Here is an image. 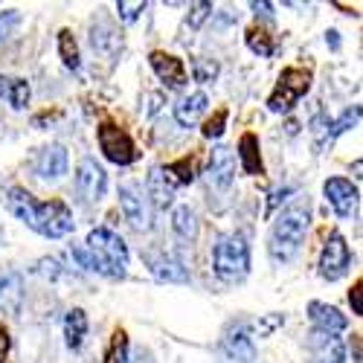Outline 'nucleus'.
Here are the masks:
<instances>
[{"instance_id": "f257e3e1", "label": "nucleus", "mask_w": 363, "mask_h": 363, "mask_svg": "<svg viewBox=\"0 0 363 363\" xmlns=\"http://www.w3.org/2000/svg\"><path fill=\"white\" fill-rule=\"evenodd\" d=\"M9 209L35 233L47 238H65L73 233L76 221L65 201H35L26 189L12 186L9 189Z\"/></svg>"}, {"instance_id": "f03ea898", "label": "nucleus", "mask_w": 363, "mask_h": 363, "mask_svg": "<svg viewBox=\"0 0 363 363\" xmlns=\"http://www.w3.org/2000/svg\"><path fill=\"white\" fill-rule=\"evenodd\" d=\"M311 224V206L308 201H296L288 209H282V216L277 218L274 230H270V241H267V250L274 262H291L299 253L302 238L308 233Z\"/></svg>"}, {"instance_id": "7ed1b4c3", "label": "nucleus", "mask_w": 363, "mask_h": 363, "mask_svg": "<svg viewBox=\"0 0 363 363\" xmlns=\"http://www.w3.org/2000/svg\"><path fill=\"white\" fill-rule=\"evenodd\" d=\"M213 267H216V277L224 279V282L245 279L247 270H250V241H247V235L241 230L224 233L213 247Z\"/></svg>"}, {"instance_id": "20e7f679", "label": "nucleus", "mask_w": 363, "mask_h": 363, "mask_svg": "<svg viewBox=\"0 0 363 363\" xmlns=\"http://www.w3.org/2000/svg\"><path fill=\"white\" fill-rule=\"evenodd\" d=\"M87 253L96 259L99 264V277H111V279H123L128 270V247L125 241L119 238L113 230L108 227H96L87 233Z\"/></svg>"}, {"instance_id": "39448f33", "label": "nucleus", "mask_w": 363, "mask_h": 363, "mask_svg": "<svg viewBox=\"0 0 363 363\" xmlns=\"http://www.w3.org/2000/svg\"><path fill=\"white\" fill-rule=\"evenodd\" d=\"M311 90V70H302V67H285L274 94L267 96V108L274 113H288L302 96Z\"/></svg>"}, {"instance_id": "423d86ee", "label": "nucleus", "mask_w": 363, "mask_h": 363, "mask_svg": "<svg viewBox=\"0 0 363 363\" xmlns=\"http://www.w3.org/2000/svg\"><path fill=\"white\" fill-rule=\"evenodd\" d=\"M96 137H99L102 155H105L111 163H116V166H128V163L137 160L134 140L128 137L125 128H119V125H113V123H102L99 131H96Z\"/></svg>"}, {"instance_id": "0eeeda50", "label": "nucleus", "mask_w": 363, "mask_h": 363, "mask_svg": "<svg viewBox=\"0 0 363 363\" xmlns=\"http://www.w3.org/2000/svg\"><path fill=\"white\" fill-rule=\"evenodd\" d=\"M349 264H352V253H349L346 238L340 233H331L320 256V277L328 282H337L340 277H346Z\"/></svg>"}, {"instance_id": "6e6552de", "label": "nucleus", "mask_w": 363, "mask_h": 363, "mask_svg": "<svg viewBox=\"0 0 363 363\" xmlns=\"http://www.w3.org/2000/svg\"><path fill=\"white\" fill-rule=\"evenodd\" d=\"M76 189H79V195L87 203H96V201L105 198V192H108V174H105V169L94 157H84L79 163V169H76Z\"/></svg>"}, {"instance_id": "1a4fd4ad", "label": "nucleus", "mask_w": 363, "mask_h": 363, "mask_svg": "<svg viewBox=\"0 0 363 363\" xmlns=\"http://www.w3.org/2000/svg\"><path fill=\"white\" fill-rule=\"evenodd\" d=\"M221 360L224 363H253L256 360V346H253V337H250V331L245 323H238L233 325L227 335L221 337Z\"/></svg>"}, {"instance_id": "9d476101", "label": "nucleus", "mask_w": 363, "mask_h": 363, "mask_svg": "<svg viewBox=\"0 0 363 363\" xmlns=\"http://www.w3.org/2000/svg\"><path fill=\"white\" fill-rule=\"evenodd\" d=\"M323 192H325L331 209H335L340 218H349L354 213L357 198H360L357 186L352 184V180H346V177H328L325 184H323Z\"/></svg>"}, {"instance_id": "9b49d317", "label": "nucleus", "mask_w": 363, "mask_h": 363, "mask_svg": "<svg viewBox=\"0 0 363 363\" xmlns=\"http://www.w3.org/2000/svg\"><path fill=\"white\" fill-rule=\"evenodd\" d=\"M119 206H123L125 218L131 221L134 230H151V213H148V203L143 198V192L134 184L119 186Z\"/></svg>"}, {"instance_id": "f8f14e48", "label": "nucleus", "mask_w": 363, "mask_h": 363, "mask_svg": "<svg viewBox=\"0 0 363 363\" xmlns=\"http://www.w3.org/2000/svg\"><path fill=\"white\" fill-rule=\"evenodd\" d=\"M308 354L311 363H343L346 352H343V340L337 335H325V331H311L308 335Z\"/></svg>"}, {"instance_id": "ddd939ff", "label": "nucleus", "mask_w": 363, "mask_h": 363, "mask_svg": "<svg viewBox=\"0 0 363 363\" xmlns=\"http://www.w3.org/2000/svg\"><path fill=\"white\" fill-rule=\"evenodd\" d=\"M148 62H151V67H155V73L163 79L166 87H184L186 84V67H184V62H180L177 55L155 50L148 55Z\"/></svg>"}, {"instance_id": "4468645a", "label": "nucleus", "mask_w": 363, "mask_h": 363, "mask_svg": "<svg viewBox=\"0 0 363 363\" xmlns=\"http://www.w3.org/2000/svg\"><path fill=\"white\" fill-rule=\"evenodd\" d=\"M35 174L47 180H58L67 174V151L62 145H47L35 157Z\"/></svg>"}, {"instance_id": "2eb2a0df", "label": "nucleus", "mask_w": 363, "mask_h": 363, "mask_svg": "<svg viewBox=\"0 0 363 363\" xmlns=\"http://www.w3.org/2000/svg\"><path fill=\"white\" fill-rule=\"evenodd\" d=\"M233 177H235V155L227 145L213 148V155H209V180L216 186L227 189L233 184Z\"/></svg>"}, {"instance_id": "dca6fc26", "label": "nucleus", "mask_w": 363, "mask_h": 363, "mask_svg": "<svg viewBox=\"0 0 363 363\" xmlns=\"http://www.w3.org/2000/svg\"><path fill=\"white\" fill-rule=\"evenodd\" d=\"M23 306V279L15 270H4L0 274V311L18 314Z\"/></svg>"}, {"instance_id": "f3484780", "label": "nucleus", "mask_w": 363, "mask_h": 363, "mask_svg": "<svg viewBox=\"0 0 363 363\" xmlns=\"http://www.w3.org/2000/svg\"><path fill=\"white\" fill-rule=\"evenodd\" d=\"M308 317L317 325V331H325V335H337V331H343L349 325V317L340 314L335 306H325V302H311Z\"/></svg>"}, {"instance_id": "a211bd4d", "label": "nucleus", "mask_w": 363, "mask_h": 363, "mask_svg": "<svg viewBox=\"0 0 363 363\" xmlns=\"http://www.w3.org/2000/svg\"><path fill=\"white\" fill-rule=\"evenodd\" d=\"M145 189H148V198H151V203H155L157 209H169V206L174 203V184H172V180L166 177L163 166L151 169Z\"/></svg>"}, {"instance_id": "6ab92c4d", "label": "nucleus", "mask_w": 363, "mask_h": 363, "mask_svg": "<svg viewBox=\"0 0 363 363\" xmlns=\"http://www.w3.org/2000/svg\"><path fill=\"white\" fill-rule=\"evenodd\" d=\"M206 105H209V99H206V94H201V90H198V94L184 96L174 105V123L184 125V128H192L198 123V116L206 111Z\"/></svg>"}, {"instance_id": "aec40b11", "label": "nucleus", "mask_w": 363, "mask_h": 363, "mask_svg": "<svg viewBox=\"0 0 363 363\" xmlns=\"http://www.w3.org/2000/svg\"><path fill=\"white\" fill-rule=\"evenodd\" d=\"M151 274L160 282H189V270L184 267V262H177L172 256H148Z\"/></svg>"}, {"instance_id": "412c9836", "label": "nucleus", "mask_w": 363, "mask_h": 363, "mask_svg": "<svg viewBox=\"0 0 363 363\" xmlns=\"http://www.w3.org/2000/svg\"><path fill=\"white\" fill-rule=\"evenodd\" d=\"M238 160L245 174H264V163L259 155V137L256 134H245L238 143Z\"/></svg>"}, {"instance_id": "4be33fe9", "label": "nucleus", "mask_w": 363, "mask_h": 363, "mask_svg": "<svg viewBox=\"0 0 363 363\" xmlns=\"http://www.w3.org/2000/svg\"><path fill=\"white\" fill-rule=\"evenodd\" d=\"M0 99H6L15 111L26 108L29 102V82L26 79H9L0 73Z\"/></svg>"}, {"instance_id": "5701e85b", "label": "nucleus", "mask_w": 363, "mask_h": 363, "mask_svg": "<svg viewBox=\"0 0 363 363\" xmlns=\"http://www.w3.org/2000/svg\"><path fill=\"white\" fill-rule=\"evenodd\" d=\"M84 335H87V314L82 308H70L67 317H65V337H67V346L73 352L82 349L84 343Z\"/></svg>"}, {"instance_id": "b1692460", "label": "nucleus", "mask_w": 363, "mask_h": 363, "mask_svg": "<svg viewBox=\"0 0 363 363\" xmlns=\"http://www.w3.org/2000/svg\"><path fill=\"white\" fill-rule=\"evenodd\" d=\"M58 55H62V62H65V67L67 70H79L82 67V55H79V44H76V38H73V33L70 29H62L58 33Z\"/></svg>"}, {"instance_id": "393cba45", "label": "nucleus", "mask_w": 363, "mask_h": 363, "mask_svg": "<svg viewBox=\"0 0 363 363\" xmlns=\"http://www.w3.org/2000/svg\"><path fill=\"white\" fill-rule=\"evenodd\" d=\"M172 227L180 238H186V241H195L198 238V216L192 213L189 206H177L174 209V218H172Z\"/></svg>"}, {"instance_id": "a878e982", "label": "nucleus", "mask_w": 363, "mask_h": 363, "mask_svg": "<svg viewBox=\"0 0 363 363\" xmlns=\"http://www.w3.org/2000/svg\"><path fill=\"white\" fill-rule=\"evenodd\" d=\"M247 47H250L256 55H262V58H267V55L277 52L274 35H270L264 26H250V29H247Z\"/></svg>"}, {"instance_id": "bb28decb", "label": "nucleus", "mask_w": 363, "mask_h": 363, "mask_svg": "<svg viewBox=\"0 0 363 363\" xmlns=\"http://www.w3.org/2000/svg\"><path fill=\"white\" fill-rule=\"evenodd\" d=\"M163 172H166V177L172 180V184H192L195 174H198V163H195V157H184V160L166 166Z\"/></svg>"}, {"instance_id": "cd10ccee", "label": "nucleus", "mask_w": 363, "mask_h": 363, "mask_svg": "<svg viewBox=\"0 0 363 363\" xmlns=\"http://www.w3.org/2000/svg\"><path fill=\"white\" fill-rule=\"evenodd\" d=\"M105 363H128V335H125L123 328L113 331L108 354H105Z\"/></svg>"}, {"instance_id": "c85d7f7f", "label": "nucleus", "mask_w": 363, "mask_h": 363, "mask_svg": "<svg viewBox=\"0 0 363 363\" xmlns=\"http://www.w3.org/2000/svg\"><path fill=\"white\" fill-rule=\"evenodd\" d=\"M90 41H94V50H99V52H108V50H113V47L119 44L116 33H113V29H111L105 21L94 26V33H90Z\"/></svg>"}, {"instance_id": "c756f323", "label": "nucleus", "mask_w": 363, "mask_h": 363, "mask_svg": "<svg viewBox=\"0 0 363 363\" xmlns=\"http://www.w3.org/2000/svg\"><path fill=\"white\" fill-rule=\"evenodd\" d=\"M357 119H360V108H357V105H354V108H349V111H343V116H340V119H335V123H328V140H335L337 134H343V131L354 128V125H357Z\"/></svg>"}, {"instance_id": "7c9ffc66", "label": "nucleus", "mask_w": 363, "mask_h": 363, "mask_svg": "<svg viewBox=\"0 0 363 363\" xmlns=\"http://www.w3.org/2000/svg\"><path fill=\"white\" fill-rule=\"evenodd\" d=\"M227 116H230V113H227V108H218V111H216V113L203 123V137H206V140H218V137L224 134Z\"/></svg>"}, {"instance_id": "2f4dec72", "label": "nucleus", "mask_w": 363, "mask_h": 363, "mask_svg": "<svg viewBox=\"0 0 363 363\" xmlns=\"http://www.w3.org/2000/svg\"><path fill=\"white\" fill-rule=\"evenodd\" d=\"M192 76H195V82L209 84V82L218 76V65H216V62H203V58H198V62L192 65Z\"/></svg>"}, {"instance_id": "473e14b6", "label": "nucleus", "mask_w": 363, "mask_h": 363, "mask_svg": "<svg viewBox=\"0 0 363 363\" xmlns=\"http://www.w3.org/2000/svg\"><path fill=\"white\" fill-rule=\"evenodd\" d=\"M143 9H145L143 0H137V4H125V0H119L116 4V15H119V21H125V23H134Z\"/></svg>"}, {"instance_id": "72a5a7b5", "label": "nucleus", "mask_w": 363, "mask_h": 363, "mask_svg": "<svg viewBox=\"0 0 363 363\" xmlns=\"http://www.w3.org/2000/svg\"><path fill=\"white\" fill-rule=\"evenodd\" d=\"M21 23V15L15 12V9H9V12H0V41L4 38H9L12 33H15V26Z\"/></svg>"}, {"instance_id": "f704fd0d", "label": "nucleus", "mask_w": 363, "mask_h": 363, "mask_svg": "<svg viewBox=\"0 0 363 363\" xmlns=\"http://www.w3.org/2000/svg\"><path fill=\"white\" fill-rule=\"evenodd\" d=\"M209 12H213V4H206V0H203V4H195V6H192V18L186 21V26H189V29H198V26L209 18Z\"/></svg>"}, {"instance_id": "c9c22d12", "label": "nucleus", "mask_w": 363, "mask_h": 363, "mask_svg": "<svg viewBox=\"0 0 363 363\" xmlns=\"http://www.w3.org/2000/svg\"><path fill=\"white\" fill-rule=\"evenodd\" d=\"M360 291H363V282L357 279V282H354V288L349 291V302H352V311H354L357 317L363 314V294H360Z\"/></svg>"}, {"instance_id": "e433bc0d", "label": "nucleus", "mask_w": 363, "mask_h": 363, "mask_svg": "<svg viewBox=\"0 0 363 363\" xmlns=\"http://www.w3.org/2000/svg\"><path fill=\"white\" fill-rule=\"evenodd\" d=\"M9 346H12V340H9V331H6V325H4V323H0V360H6Z\"/></svg>"}, {"instance_id": "4c0bfd02", "label": "nucleus", "mask_w": 363, "mask_h": 363, "mask_svg": "<svg viewBox=\"0 0 363 363\" xmlns=\"http://www.w3.org/2000/svg\"><path fill=\"white\" fill-rule=\"evenodd\" d=\"M291 189L285 186V189H274V192H270V201H267V213H274V209L279 206V201H285V195H288Z\"/></svg>"}, {"instance_id": "58836bf2", "label": "nucleus", "mask_w": 363, "mask_h": 363, "mask_svg": "<svg viewBox=\"0 0 363 363\" xmlns=\"http://www.w3.org/2000/svg\"><path fill=\"white\" fill-rule=\"evenodd\" d=\"M41 274L50 277V279H55V277H58V262H55V259H44V262H41Z\"/></svg>"}, {"instance_id": "ea45409f", "label": "nucleus", "mask_w": 363, "mask_h": 363, "mask_svg": "<svg viewBox=\"0 0 363 363\" xmlns=\"http://www.w3.org/2000/svg\"><path fill=\"white\" fill-rule=\"evenodd\" d=\"M250 9L256 15H262V18H274V6H270V4H259V0H256V4H250Z\"/></svg>"}, {"instance_id": "a19ab883", "label": "nucleus", "mask_w": 363, "mask_h": 363, "mask_svg": "<svg viewBox=\"0 0 363 363\" xmlns=\"http://www.w3.org/2000/svg\"><path fill=\"white\" fill-rule=\"evenodd\" d=\"M325 41L331 44V50H337V47H340V38H337L335 29H331V33H325Z\"/></svg>"}, {"instance_id": "79ce46f5", "label": "nucleus", "mask_w": 363, "mask_h": 363, "mask_svg": "<svg viewBox=\"0 0 363 363\" xmlns=\"http://www.w3.org/2000/svg\"><path fill=\"white\" fill-rule=\"evenodd\" d=\"M0 363H6V360H0Z\"/></svg>"}, {"instance_id": "37998d69", "label": "nucleus", "mask_w": 363, "mask_h": 363, "mask_svg": "<svg viewBox=\"0 0 363 363\" xmlns=\"http://www.w3.org/2000/svg\"><path fill=\"white\" fill-rule=\"evenodd\" d=\"M0 238H4V235H0Z\"/></svg>"}]
</instances>
